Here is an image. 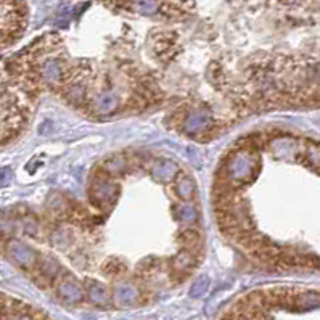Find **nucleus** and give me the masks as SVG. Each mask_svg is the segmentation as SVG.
<instances>
[{
    "label": "nucleus",
    "mask_w": 320,
    "mask_h": 320,
    "mask_svg": "<svg viewBox=\"0 0 320 320\" xmlns=\"http://www.w3.org/2000/svg\"><path fill=\"white\" fill-rule=\"evenodd\" d=\"M179 240L182 242L183 248H185V251H191L193 253L195 250H198L199 246H201V237L196 230L193 229H185L180 232Z\"/></svg>",
    "instance_id": "1"
}]
</instances>
